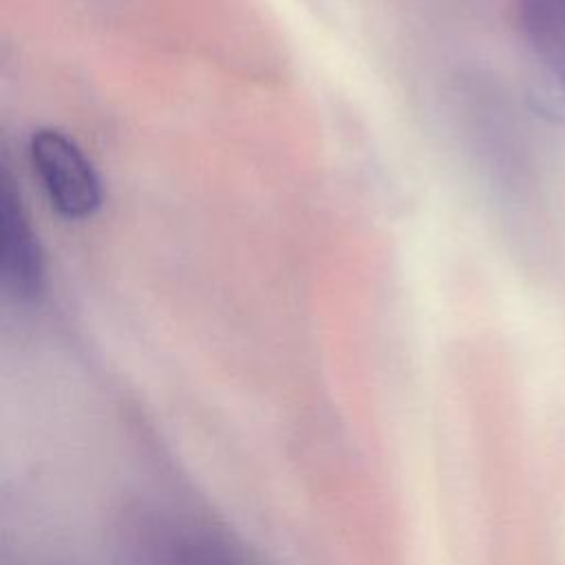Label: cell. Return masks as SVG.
<instances>
[{"label":"cell","instance_id":"1","mask_svg":"<svg viewBox=\"0 0 565 565\" xmlns=\"http://www.w3.org/2000/svg\"><path fill=\"white\" fill-rule=\"evenodd\" d=\"M33 170L64 218H88L102 205L99 177L82 148L55 128H40L29 143Z\"/></svg>","mask_w":565,"mask_h":565},{"label":"cell","instance_id":"2","mask_svg":"<svg viewBox=\"0 0 565 565\" xmlns=\"http://www.w3.org/2000/svg\"><path fill=\"white\" fill-rule=\"evenodd\" d=\"M0 271L4 287L22 300L35 298L42 289V252L7 172L0 179Z\"/></svg>","mask_w":565,"mask_h":565},{"label":"cell","instance_id":"3","mask_svg":"<svg viewBox=\"0 0 565 565\" xmlns=\"http://www.w3.org/2000/svg\"><path fill=\"white\" fill-rule=\"evenodd\" d=\"M514 9L534 57L565 90V0H514Z\"/></svg>","mask_w":565,"mask_h":565},{"label":"cell","instance_id":"4","mask_svg":"<svg viewBox=\"0 0 565 565\" xmlns=\"http://www.w3.org/2000/svg\"><path fill=\"white\" fill-rule=\"evenodd\" d=\"M137 565H221V554L201 536L159 523L137 545Z\"/></svg>","mask_w":565,"mask_h":565}]
</instances>
